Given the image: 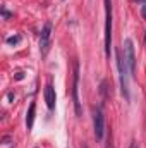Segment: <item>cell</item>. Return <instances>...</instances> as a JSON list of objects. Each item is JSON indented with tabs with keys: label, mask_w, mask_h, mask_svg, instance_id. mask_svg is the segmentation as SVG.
<instances>
[{
	"label": "cell",
	"mask_w": 146,
	"mask_h": 148,
	"mask_svg": "<svg viewBox=\"0 0 146 148\" xmlns=\"http://www.w3.org/2000/svg\"><path fill=\"white\" fill-rule=\"evenodd\" d=\"M115 53H117V69H119V77H120V91H122L124 98L129 100V76H131V73L126 64V59L122 57V52L117 50Z\"/></svg>",
	"instance_id": "6da1fadb"
},
{
	"label": "cell",
	"mask_w": 146,
	"mask_h": 148,
	"mask_svg": "<svg viewBox=\"0 0 146 148\" xmlns=\"http://www.w3.org/2000/svg\"><path fill=\"white\" fill-rule=\"evenodd\" d=\"M112 47V0H105V53L110 57Z\"/></svg>",
	"instance_id": "7a4b0ae2"
},
{
	"label": "cell",
	"mask_w": 146,
	"mask_h": 148,
	"mask_svg": "<svg viewBox=\"0 0 146 148\" xmlns=\"http://www.w3.org/2000/svg\"><path fill=\"white\" fill-rule=\"evenodd\" d=\"M93 129H95V138L102 141L105 136V115L100 107L93 109Z\"/></svg>",
	"instance_id": "3957f363"
},
{
	"label": "cell",
	"mask_w": 146,
	"mask_h": 148,
	"mask_svg": "<svg viewBox=\"0 0 146 148\" xmlns=\"http://www.w3.org/2000/svg\"><path fill=\"white\" fill-rule=\"evenodd\" d=\"M72 102L76 115H81V102H79V62L74 60V76H72Z\"/></svg>",
	"instance_id": "277c9868"
},
{
	"label": "cell",
	"mask_w": 146,
	"mask_h": 148,
	"mask_svg": "<svg viewBox=\"0 0 146 148\" xmlns=\"http://www.w3.org/2000/svg\"><path fill=\"white\" fill-rule=\"evenodd\" d=\"M124 59H126V64L129 67V73L131 76L136 74V55H134V45H132V40H126L124 41Z\"/></svg>",
	"instance_id": "5b68a950"
},
{
	"label": "cell",
	"mask_w": 146,
	"mask_h": 148,
	"mask_svg": "<svg viewBox=\"0 0 146 148\" xmlns=\"http://www.w3.org/2000/svg\"><path fill=\"white\" fill-rule=\"evenodd\" d=\"M50 45H52V23H46L41 29V36H40V52L41 55L45 57L50 50Z\"/></svg>",
	"instance_id": "8992f818"
},
{
	"label": "cell",
	"mask_w": 146,
	"mask_h": 148,
	"mask_svg": "<svg viewBox=\"0 0 146 148\" xmlns=\"http://www.w3.org/2000/svg\"><path fill=\"white\" fill-rule=\"evenodd\" d=\"M55 100H57L55 88H53L52 84H46V86H45V102H46L48 110H53V109H55Z\"/></svg>",
	"instance_id": "52a82bcc"
},
{
	"label": "cell",
	"mask_w": 146,
	"mask_h": 148,
	"mask_svg": "<svg viewBox=\"0 0 146 148\" xmlns=\"http://www.w3.org/2000/svg\"><path fill=\"white\" fill-rule=\"evenodd\" d=\"M35 112H36V103L33 102V103L29 105V109H28V114H26V127H28V131L33 129V124H35Z\"/></svg>",
	"instance_id": "ba28073f"
},
{
	"label": "cell",
	"mask_w": 146,
	"mask_h": 148,
	"mask_svg": "<svg viewBox=\"0 0 146 148\" xmlns=\"http://www.w3.org/2000/svg\"><path fill=\"white\" fill-rule=\"evenodd\" d=\"M110 83H108V79H103L102 81V84H100V93H102V97L103 98H108L110 97Z\"/></svg>",
	"instance_id": "9c48e42d"
},
{
	"label": "cell",
	"mask_w": 146,
	"mask_h": 148,
	"mask_svg": "<svg viewBox=\"0 0 146 148\" xmlns=\"http://www.w3.org/2000/svg\"><path fill=\"white\" fill-rule=\"evenodd\" d=\"M5 41H7V45H17V43L21 41V36H19V35H16V36H9Z\"/></svg>",
	"instance_id": "30bf717a"
},
{
	"label": "cell",
	"mask_w": 146,
	"mask_h": 148,
	"mask_svg": "<svg viewBox=\"0 0 146 148\" xmlns=\"http://www.w3.org/2000/svg\"><path fill=\"white\" fill-rule=\"evenodd\" d=\"M2 16H3L5 19H10V17H12V14H10V12H7V9H2Z\"/></svg>",
	"instance_id": "8fae6325"
},
{
	"label": "cell",
	"mask_w": 146,
	"mask_h": 148,
	"mask_svg": "<svg viewBox=\"0 0 146 148\" xmlns=\"http://www.w3.org/2000/svg\"><path fill=\"white\" fill-rule=\"evenodd\" d=\"M141 14H143V17L146 19V2H145V5L141 7Z\"/></svg>",
	"instance_id": "7c38bea8"
},
{
	"label": "cell",
	"mask_w": 146,
	"mask_h": 148,
	"mask_svg": "<svg viewBox=\"0 0 146 148\" xmlns=\"http://www.w3.org/2000/svg\"><path fill=\"white\" fill-rule=\"evenodd\" d=\"M129 148H139V145H138V141H132V143L129 145Z\"/></svg>",
	"instance_id": "4fadbf2b"
},
{
	"label": "cell",
	"mask_w": 146,
	"mask_h": 148,
	"mask_svg": "<svg viewBox=\"0 0 146 148\" xmlns=\"http://www.w3.org/2000/svg\"><path fill=\"white\" fill-rule=\"evenodd\" d=\"M23 77H24V74H23V73H17V74H16V79H23Z\"/></svg>",
	"instance_id": "5bb4252c"
},
{
	"label": "cell",
	"mask_w": 146,
	"mask_h": 148,
	"mask_svg": "<svg viewBox=\"0 0 146 148\" xmlns=\"http://www.w3.org/2000/svg\"><path fill=\"white\" fill-rule=\"evenodd\" d=\"M134 2H146V0H134Z\"/></svg>",
	"instance_id": "9a60e30c"
},
{
	"label": "cell",
	"mask_w": 146,
	"mask_h": 148,
	"mask_svg": "<svg viewBox=\"0 0 146 148\" xmlns=\"http://www.w3.org/2000/svg\"><path fill=\"white\" fill-rule=\"evenodd\" d=\"M83 148H88V147H86V145H83Z\"/></svg>",
	"instance_id": "2e32d148"
},
{
	"label": "cell",
	"mask_w": 146,
	"mask_h": 148,
	"mask_svg": "<svg viewBox=\"0 0 146 148\" xmlns=\"http://www.w3.org/2000/svg\"><path fill=\"white\" fill-rule=\"evenodd\" d=\"M108 148H112V145H108Z\"/></svg>",
	"instance_id": "e0dca14e"
},
{
	"label": "cell",
	"mask_w": 146,
	"mask_h": 148,
	"mask_svg": "<svg viewBox=\"0 0 146 148\" xmlns=\"http://www.w3.org/2000/svg\"><path fill=\"white\" fill-rule=\"evenodd\" d=\"M145 40H146V38H145Z\"/></svg>",
	"instance_id": "ac0fdd59"
}]
</instances>
